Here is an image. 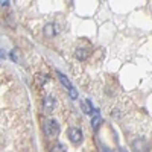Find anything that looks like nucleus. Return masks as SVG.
<instances>
[{
    "mask_svg": "<svg viewBox=\"0 0 152 152\" xmlns=\"http://www.w3.org/2000/svg\"><path fill=\"white\" fill-rule=\"evenodd\" d=\"M50 152H66V146L61 145V143H56V145L52 148V151H50Z\"/></svg>",
    "mask_w": 152,
    "mask_h": 152,
    "instance_id": "10",
    "label": "nucleus"
},
{
    "mask_svg": "<svg viewBox=\"0 0 152 152\" xmlns=\"http://www.w3.org/2000/svg\"><path fill=\"white\" fill-rule=\"evenodd\" d=\"M75 56L78 58L79 61H85L88 58V50H85V49H76Z\"/></svg>",
    "mask_w": 152,
    "mask_h": 152,
    "instance_id": "7",
    "label": "nucleus"
},
{
    "mask_svg": "<svg viewBox=\"0 0 152 152\" xmlns=\"http://www.w3.org/2000/svg\"><path fill=\"white\" fill-rule=\"evenodd\" d=\"M8 5H9V2H8V0H5V2L2 0V6H8Z\"/></svg>",
    "mask_w": 152,
    "mask_h": 152,
    "instance_id": "12",
    "label": "nucleus"
},
{
    "mask_svg": "<svg viewBox=\"0 0 152 152\" xmlns=\"http://www.w3.org/2000/svg\"><path fill=\"white\" fill-rule=\"evenodd\" d=\"M102 151H104V152H110V151H108V148H105V146L102 148Z\"/></svg>",
    "mask_w": 152,
    "mask_h": 152,
    "instance_id": "13",
    "label": "nucleus"
},
{
    "mask_svg": "<svg viewBox=\"0 0 152 152\" xmlns=\"http://www.w3.org/2000/svg\"><path fill=\"white\" fill-rule=\"evenodd\" d=\"M44 34H46V37H53L55 35V26L52 23H49L44 26Z\"/></svg>",
    "mask_w": 152,
    "mask_h": 152,
    "instance_id": "9",
    "label": "nucleus"
},
{
    "mask_svg": "<svg viewBox=\"0 0 152 152\" xmlns=\"http://www.w3.org/2000/svg\"><path fill=\"white\" fill-rule=\"evenodd\" d=\"M67 134H69V138H70L72 143L78 145V143L82 142V131L79 128H70Z\"/></svg>",
    "mask_w": 152,
    "mask_h": 152,
    "instance_id": "3",
    "label": "nucleus"
},
{
    "mask_svg": "<svg viewBox=\"0 0 152 152\" xmlns=\"http://www.w3.org/2000/svg\"><path fill=\"white\" fill-rule=\"evenodd\" d=\"M43 108H44L46 113H52V110L55 108V99L52 96H47L43 102Z\"/></svg>",
    "mask_w": 152,
    "mask_h": 152,
    "instance_id": "5",
    "label": "nucleus"
},
{
    "mask_svg": "<svg viewBox=\"0 0 152 152\" xmlns=\"http://www.w3.org/2000/svg\"><path fill=\"white\" fill-rule=\"evenodd\" d=\"M100 123H102V117H100L99 114H94V117L91 119V126H93V129H94V131L99 129Z\"/></svg>",
    "mask_w": 152,
    "mask_h": 152,
    "instance_id": "8",
    "label": "nucleus"
},
{
    "mask_svg": "<svg viewBox=\"0 0 152 152\" xmlns=\"http://www.w3.org/2000/svg\"><path fill=\"white\" fill-rule=\"evenodd\" d=\"M56 75H58V78H59V81H61V84H62V85H66V88H67V90H69V93H70V91L73 90V85L70 84V81H69V79H67V78H66V76H64V75H62V73H61L59 70L56 72Z\"/></svg>",
    "mask_w": 152,
    "mask_h": 152,
    "instance_id": "6",
    "label": "nucleus"
},
{
    "mask_svg": "<svg viewBox=\"0 0 152 152\" xmlns=\"http://www.w3.org/2000/svg\"><path fill=\"white\" fill-rule=\"evenodd\" d=\"M119 152H126V151H125V149H120V151H119Z\"/></svg>",
    "mask_w": 152,
    "mask_h": 152,
    "instance_id": "14",
    "label": "nucleus"
},
{
    "mask_svg": "<svg viewBox=\"0 0 152 152\" xmlns=\"http://www.w3.org/2000/svg\"><path fill=\"white\" fill-rule=\"evenodd\" d=\"M81 108H82V111H84L85 114H88V116H91V114L97 113V111L93 108L91 102H90L88 99H84V100H81Z\"/></svg>",
    "mask_w": 152,
    "mask_h": 152,
    "instance_id": "4",
    "label": "nucleus"
},
{
    "mask_svg": "<svg viewBox=\"0 0 152 152\" xmlns=\"http://www.w3.org/2000/svg\"><path fill=\"white\" fill-rule=\"evenodd\" d=\"M43 131H44V135L49 137V138H53L59 134V125L55 119H47L43 125Z\"/></svg>",
    "mask_w": 152,
    "mask_h": 152,
    "instance_id": "1",
    "label": "nucleus"
},
{
    "mask_svg": "<svg viewBox=\"0 0 152 152\" xmlns=\"http://www.w3.org/2000/svg\"><path fill=\"white\" fill-rule=\"evenodd\" d=\"M131 148L134 152H148L149 151V145L145 138H137V140H134Z\"/></svg>",
    "mask_w": 152,
    "mask_h": 152,
    "instance_id": "2",
    "label": "nucleus"
},
{
    "mask_svg": "<svg viewBox=\"0 0 152 152\" xmlns=\"http://www.w3.org/2000/svg\"><path fill=\"white\" fill-rule=\"evenodd\" d=\"M47 79H49V78H47L46 75H37V82L40 84V85H43V84H44Z\"/></svg>",
    "mask_w": 152,
    "mask_h": 152,
    "instance_id": "11",
    "label": "nucleus"
}]
</instances>
